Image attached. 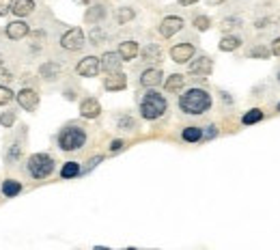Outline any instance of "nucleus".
I'll list each match as a JSON object with an SVG mask.
<instances>
[{
  "label": "nucleus",
  "instance_id": "obj_1",
  "mask_svg": "<svg viewBox=\"0 0 280 250\" xmlns=\"http://www.w3.org/2000/svg\"><path fill=\"white\" fill-rule=\"evenodd\" d=\"M179 108L185 114H203L211 108V95L205 89H190L179 97Z\"/></svg>",
  "mask_w": 280,
  "mask_h": 250
},
{
  "label": "nucleus",
  "instance_id": "obj_2",
  "mask_svg": "<svg viewBox=\"0 0 280 250\" xmlns=\"http://www.w3.org/2000/svg\"><path fill=\"white\" fill-rule=\"evenodd\" d=\"M87 142V132L78 128V125H71V128H65L58 134V147L63 151H78L84 147Z\"/></svg>",
  "mask_w": 280,
  "mask_h": 250
},
{
  "label": "nucleus",
  "instance_id": "obj_3",
  "mask_svg": "<svg viewBox=\"0 0 280 250\" xmlns=\"http://www.w3.org/2000/svg\"><path fill=\"white\" fill-rule=\"evenodd\" d=\"M166 106H168V103H166L164 95H160V93H155V91H149L147 95H144V99L140 101V112L144 119L153 121V119H160L166 112Z\"/></svg>",
  "mask_w": 280,
  "mask_h": 250
},
{
  "label": "nucleus",
  "instance_id": "obj_4",
  "mask_svg": "<svg viewBox=\"0 0 280 250\" xmlns=\"http://www.w3.org/2000/svg\"><path fill=\"white\" fill-rule=\"evenodd\" d=\"M28 173L35 177V179H46L54 171V160L50 158L48 153H35L28 158Z\"/></svg>",
  "mask_w": 280,
  "mask_h": 250
},
{
  "label": "nucleus",
  "instance_id": "obj_5",
  "mask_svg": "<svg viewBox=\"0 0 280 250\" xmlns=\"http://www.w3.org/2000/svg\"><path fill=\"white\" fill-rule=\"evenodd\" d=\"M60 46L69 52H76V50L84 48V33H82V28H69L67 33L60 37Z\"/></svg>",
  "mask_w": 280,
  "mask_h": 250
},
{
  "label": "nucleus",
  "instance_id": "obj_6",
  "mask_svg": "<svg viewBox=\"0 0 280 250\" xmlns=\"http://www.w3.org/2000/svg\"><path fill=\"white\" fill-rule=\"evenodd\" d=\"M99 69H101L99 58H95V56H87V58H82V60L78 62V67H76L78 76H84V78L97 76V74H99Z\"/></svg>",
  "mask_w": 280,
  "mask_h": 250
},
{
  "label": "nucleus",
  "instance_id": "obj_7",
  "mask_svg": "<svg viewBox=\"0 0 280 250\" xmlns=\"http://www.w3.org/2000/svg\"><path fill=\"white\" fill-rule=\"evenodd\" d=\"M181 28H183V19L177 17V15H168V17H164V19H162V24H160V33H162V37L170 39L173 35H177Z\"/></svg>",
  "mask_w": 280,
  "mask_h": 250
},
{
  "label": "nucleus",
  "instance_id": "obj_8",
  "mask_svg": "<svg viewBox=\"0 0 280 250\" xmlns=\"http://www.w3.org/2000/svg\"><path fill=\"white\" fill-rule=\"evenodd\" d=\"M17 103H19V106H22L24 110L35 112L37 106H39V95H37V91H33V89H22V91L17 93Z\"/></svg>",
  "mask_w": 280,
  "mask_h": 250
},
{
  "label": "nucleus",
  "instance_id": "obj_9",
  "mask_svg": "<svg viewBox=\"0 0 280 250\" xmlns=\"http://www.w3.org/2000/svg\"><path fill=\"white\" fill-rule=\"evenodd\" d=\"M121 62H123V58L119 56V52H106V54L99 58V65H101L103 71H108V76L110 74H119Z\"/></svg>",
  "mask_w": 280,
  "mask_h": 250
},
{
  "label": "nucleus",
  "instance_id": "obj_10",
  "mask_svg": "<svg viewBox=\"0 0 280 250\" xmlns=\"http://www.w3.org/2000/svg\"><path fill=\"white\" fill-rule=\"evenodd\" d=\"M170 56L175 62H188L194 56V46L192 44H179L170 50Z\"/></svg>",
  "mask_w": 280,
  "mask_h": 250
},
{
  "label": "nucleus",
  "instance_id": "obj_11",
  "mask_svg": "<svg viewBox=\"0 0 280 250\" xmlns=\"http://www.w3.org/2000/svg\"><path fill=\"white\" fill-rule=\"evenodd\" d=\"M211 69H213V62L207 56H201L194 62H190V74H194V76H209Z\"/></svg>",
  "mask_w": 280,
  "mask_h": 250
},
{
  "label": "nucleus",
  "instance_id": "obj_12",
  "mask_svg": "<svg viewBox=\"0 0 280 250\" xmlns=\"http://www.w3.org/2000/svg\"><path fill=\"white\" fill-rule=\"evenodd\" d=\"M99 112H101V106H99L97 99L89 97V99H84V101L80 103V114H82L84 119H97Z\"/></svg>",
  "mask_w": 280,
  "mask_h": 250
},
{
  "label": "nucleus",
  "instance_id": "obj_13",
  "mask_svg": "<svg viewBox=\"0 0 280 250\" xmlns=\"http://www.w3.org/2000/svg\"><path fill=\"white\" fill-rule=\"evenodd\" d=\"M103 87H106L108 91H123L127 87V78L123 76L121 71L119 74H110L106 80H103Z\"/></svg>",
  "mask_w": 280,
  "mask_h": 250
},
{
  "label": "nucleus",
  "instance_id": "obj_14",
  "mask_svg": "<svg viewBox=\"0 0 280 250\" xmlns=\"http://www.w3.org/2000/svg\"><path fill=\"white\" fill-rule=\"evenodd\" d=\"M39 76L44 80H56L60 76V65H58V62H54V60H48V62H44V65L39 67Z\"/></svg>",
  "mask_w": 280,
  "mask_h": 250
},
{
  "label": "nucleus",
  "instance_id": "obj_15",
  "mask_svg": "<svg viewBox=\"0 0 280 250\" xmlns=\"http://www.w3.org/2000/svg\"><path fill=\"white\" fill-rule=\"evenodd\" d=\"M5 33L9 39H24L28 35V24L26 22H11L7 26Z\"/></svg>",
  "mask_w": 280,
  "mask_h": 250
},
{
  "label": "nucleus",
  "instance_id": "obj_16",
  "mask_svg": "<svg viewBox=\"0 0 280 250\" xmlns=\"http://www.w3.org/2000/svg\"><path fill=\"white\" fill-rule=\"evenodd\" d=\"M162 78H164V74H162L160 69H147L140 76V85L142 87H158L160 82H162Z\"/></svg>",
  "mask_w": 280,
  "mask_h": 250
},
{
  "label": "nucleus",
  "instance_id": "obj_17",
  "mask_svg": "<svg viewBox=\"0 0 280 250\" xmlns=\"http://www.w3.org/2000/svg\"><path fill=\"white\" fill-rule=\"evenodd\" d=\"M140 54H142L144 62H160L162 60V48L158 44H149V46H144V50Z\"/></svg>",
  "mask_w": 280,
  "mask_h": 250
},
{
  "label": "nucleus",
  "instance_id": "obj_18",
  "mask_svg": "<svg viewBox=\"0 0 280 250\" xmlns=\"http://www.w3.org/2000/svg\"><path fill=\"white\" fill-rule=\"evenodd\" d=\"M136 54H138V44H136V41H123V44L119 46V56L123 60L136 58Z\"/></svg>",
  "mask_w": 280,
  "mask_h": 250
},
{
  "label": "nucleus",
  "instance_id": "obj_19",
  "mask_svg": "<svg viewBox=\"0 0 280 250\" xmlns=\"http://www.w3.org/2000/svg\"><path fill=\"white\" fill-rule=\"evenodd\" d=\"M35 11V3L33 0H15V5H13V13L17 17H26Z\"/></svg>",
  "mask_w": 280,
  "mask_h": 250
},
{
  "label": "nucleus",
  "instance_id": "obj_20",
  "mask_svg": "<svg viewBox=\"0 0 280 250\" xmlns=\"http://www.w3.org/2000/svg\"><path fill=\"white\" fill-rule=\"evenodd\" d=\"M106 13H108L106 7H103V5H95V7H91L89 11H87L84 19H87L89 24H97V22H101V19L106 17Z\"/></svg>",
  "mask_w": 280,
  "mask_h": 250
},
{
  "label": "nucleus",
  "instance_id": "obj_21",
  "mask_svg": "<svg viewBox=\"0 0 280 250\" xmlns=\"http://www.w3.org/2000/svg\"><path fill=\"white\" fill-rule=\"evenodd\" d=\"M183 85H185V78L181 76V74H173L168 80H166V91L168 93H177V91H181L183 89Z\"/></svg>",
  "mask_w": 280,
  "mask_h": 250
},
{
  "label": "nucleus",
  "instance_id": "obj_22",
  "mask_svg": "<svg viewBox=\"0 0 280 250\" xmlns=\"http://www.w3.org/2000/svg\"><path fill=\"white\" fill-rule=\"evenodd\" d=\"M19 192H22V183L15 181V179H7L3 183V194L7 196V199H11V196H17Z\"/></svg>",
  "mask_w": 280,
  "mask_h": 250
},
{
  "label": "nucleus",
  "instance_id": "obj_23",
  "mask_svg": "<svg viewBox=\"0 0 280 250\" xmlns=\"http://www.w3.org/2000/svg\"><path fill=\"white\" fill-rule=\"evenodd\" d=\"M181 138H183L185 142H199V140L203 138V130L190 125V128H185V130L181 132Z\"/></svg>",
  "mask_w": 280,
  "mask_h": 250
},
{
  "label": "nucleus",
  "instance_id": "obj_24",
  "mask_svg": "<svg viewBox=\"0 0 280 250\" xmlns=\"http://www.w3.org/2000/svg\"><path fill=\"white\" fill-rule=\"evenodd\" d=\"M78 175H80L78 162H67L63 169H60V177H63V179H71V177H78Z\"/></svg>",
  "mask_w": 280,
  "mask_h": 250
},
{
  "label": "nucleus",
  "instance_id": "obj_25",
  "mask_svg": "<svg viewBox=\"0 0 280 250\" xmlns=\"http://www.w3.org/2000/svg\"><path fill=\"white\" fill-rule=\"evenodd\" d=\"M240 46H242V39L240 37H224L220 41V50L222 52H233V50H237Z\"/></svg>",
  "mask_w": 280,
  "mask_h": 250
},
{
  "label": "nucleus",
  "instance_id": "obj_26",
  "mask_svg": "<svg viewBox=\"0 0 280 250\" xmlns=\"http://www.w3.org/2000/svg\"><path fill=\"white\" fill-rule=\"evenodd\" d=\"M261 119H263V112L259 110V108H254V110H248V112L244 114L242 123H244V125H252V123H259Z\"/></svg>",
  "mask_w": 280,
  "mask_h": 250
},
{
  "label": "nucleus",
  "instance_id": "obj_27",
  "mask_svg": "<svg viewBox=\"0 0 280 250\" xmlns=\"http://www.w3.org/2000/svg\"><path fill=\"white\" fill-rule=\"evenodd\" d=\"M130 19H134V9H127V7L119 9V11H117V22L125 24V22H130Z\"/></svg>",
  "mask_w": 280,
  "mask_h": 250
},
{
  "label": "nucleus",
  "instance_id": "obj_28",
  "mask_svg": "<svg viewBox=\"0 0 280 250\" xmlns=\"http://www.w3.org/2000/svg\"><path fill=\"white\" fill-rule=\"evenodd\" d=\"M269 54H272V50H267V48H263V46L248 50V56H254V58H267Z\"/></svg>",
  "mask_w": 280,
  "mask_h": 250
},
{
  "label": "nucleus",
  "instance_id": "obj_29",
  "mask_svg": "<svg viewBox=\"0 0 280 250\" xmlns=\"http://www.w3.org/2000/svg\"><path fill=\"white\" fill-rule=\"evenodd\" d=\"M103 39H106V33H103V30L101 28H93L91 30V41H93V44H95V46H99V44H103Z\"/></svg>",
  "mask_w": 280,
  "mask_h": 250
},
{
  "label": "nucleus",
  "instance_id": "obj_30",
  "mask_svg": "<svg viewBox=\"0 0 280 250\" xmlns=\"http://www.w3.org/2000/svg\"><path fill=\"white\" fill-rule=\"evenodd\" d=\"M194 26L199 28V30H207L211 26V19L207 17V15H199V17H194Z\"/></svg>",
  "mask_w": 280,
  "mask_h": 250
},
{
  "label": "nucleus",
  "instance_id": "obj_31",
  "mask_svg": "<svg viewBox=\"0 0 280 250\" xmlns=\"http://www.w3.org/2000/svg\"><path fill=\"white\" fill-rule=\"evenodd\" d=\"M119 128L125 130V132H132L134 128H136V121H134L132 117H121L119 119Z\"/></svg>",
  "mask_w": 280,
  "mask_h": 250
},
{
  "label": "nucleus",
  "instance_id": "obj_32",
  "mask_svg": "<svg viewBox=\"0 0 280 250\" xmlns=\"http://www.w3.org/2000/svg\"><path fill=\"white\" fill-rule=\"evenodd\" d=\"M240 24H242V19H240V17H226V19H222L220 28H222V30H231V28L240 26Z\"/></svg>",
  "mask_w": 280,
  "mask_h": 250
},
{
  "label": "nucleus",
  "instance_id": "obj_33",
  "mask_svg": "<svg viewBox=\"0 0 280 250\" xmlns=\"http://www.w3.org/2000/svg\"><path fill=\"white\" fill-rule=\"evenodd\" d=\"M19 160V144H11L9 147V153H7V162H17Z\"/></svg>",
  "mask_w": 280,
  "mask_h": 250
},
{
  "label": "nucleus",
  "instance_id": "obj_34",
  "mask_svg": "<svg viewBox=\"0 0 280 250\" xmlns=\"http://www.w3.org/2000/svg\"><path fill=\"white\" fill-rule=\"evenodd\" d=\"M11 99H13V93H11V89L0 87V106H3V103H9Z\"/></svg>",
  "mask_w": 280,
  "mask_h": 250
},
{
  "label": "nucleus",
  "instance_id": "obj_35",
  "mask_svg": "<svg viewBox=\"0 0 280 250\" xmlns=\"http://www.w3.org/2000/svg\"><path fill=\"white\" fill-rule=\"evenodd\" d=\"M15 121V114L9 110V112H3V117H0V125H5V128H11Z\"/></svg>",
  "mask_w": 280,
  "mask_h": 250
},
{
  "label": "nucleus",
  "instance_id": "obj_36",
  "mask_svg": "<svg viewBox=\"0 0 280 250\" xmlns=\"http://www.w3.org/2000/svg\"><path fill=\"white\" fill-rule=\"evenodd\" d=\"M13 0H0V17L7 15L9 11H13Z\"/></svg>",
  "mask_w": 280,
  "mask_h": 250
},
{
  "label": "nucleus",
  "instance_id": "obj_37",
  "mask_svg": "<svg viewBox=\"0 0 280 250\" xmlns=\"http://www.w3.org/2000/svg\"><path fill=\"white\" fill-rule=\"evenodd\" d=\"M213 136H218V128L216 125H209L207 132H203V138H213Z\"/></svg>",
  "mask_w": 280,
  "mask_h": 250
},
{
  "label": "nucleus",
  "instance_id": "obj_38",
  "mask_svg": "<svg viewBox=\"0 0 280 250\" xmlns=\"http://www.w3.org/2000/svg\"><path fill=\"white\" fill-rule=\"evenodd\" d=\"M13 76H11V71H5V69H0V82H11Z\"/></svg>",
  "mask_w": 280,
  "mask_h": 250
},
{
  "label": "nucleus",
  "instance_id": "obj_39",
  "mask_svg": "<svg viewBox=\"0 0 280 250\" xmlns=\"http://www.w3.org/2000/svg\"><path fill=\"white\" fill-rule=\"evenodd\" d=\"M123 149V140H112L110 142V151H121Z\"/></svg>",
  "mask_w": 280,
  "mask_h": 250
},
{
  "label": "nucleus",
  "instance_id": "obj_40",
  "mask_svg": "<svg viewBox=\"0 0 280 250\" xmlns=\"http://www.w3.org/2000/svg\"><path fill=\"white\" fill-rule=\"evenodd\" d=\"M272 54H276V56H280V37L272 44Z\"/></svg>",
  "mask_w": 280,
  "mask_h": 250
},
{
  "label": "nucleus",
  "instance_id": "obj_41",
  "mask_svg": "<svg viewBox=\"0 0 280 250\" xmlns=\"http://www.w3.org/2000/svg\"><path fill=\"white\" fill-rule=\"evenodd\" d=\"M101 160H103V158H101V155H97V158H93V160L89 162V166H91V169H93V166H95V164H99Z\"/></svg>",
  "mask_w": 280,
  "mask_h": 250
},
{
  "label": "nucleus",
  "instance_id": "obj_42",
  "mask_svg": "<svg viewBox=\"0 0 280 250\" xmlns=\"http://www.w3.org/2000/svg\"><path fill=\"white\" fill-rule=\"evenodd\" d=\"M265 24H269V19H259L254 26H256V28H265Z\"/></svg>",
  "mask_w": 280,
  "mask_h": 250
},
{
  "label": "nucleus",
  "instance_id": "obj_43",
  "mask_svg": "<svg viewBox=\"0 0 280 250\" xmlns=\"http://www.w3.org/2000/svg\"><path fill=\"white\" fill-rule=\"evenodd\" d=\"M194 3H199V0H179V5H183V7H188V5H194Z\"/></svg>",
  "mask_w": 280,
  "mask_h": 250
},
{
  "label": "nucleus",
  "instance_id": "obj_44",
  "mask_svg": "<svg viewBox=\"0 0 280 250\" xmlns=\"http://www.w3.org/2000/svg\"><path fill=\"white\" fill-rule=\"evenodd\" d=\"M209 5H220V3H224V0H207Z\"/></svg>",
  "mask_w": 280,
  "mask_h": 250
},
{
  "label": "nucleus",
  "instance_id": "obj_45",
  "mask_svg": "<svg viewBox=\"0 0 280 250\" xmlns=\"http://www.w3.org/2000/svg\"><path fill=\"white\" fill-rule=\"evenodd\" d=\"M76 3H82V5H87V3H89V0H76Z\"/></svg>",
  "mask_w": 280,
  "mask_h": 250
},
{
  "label": "nucleus",
  "instance_id": "obj_46",
  "mask_svg": "<svg viewBox=\"0 0 280 250\" xmlns=\"http://www.w3.org/2000/svg\"><path fill=\"white\" fill-rule=\"evenodd\" d=\"M3 60H5V58H3V54H0V65H3Z\"/></svg>",
  "mask_w": 280,
  "mask_h": 250
},
{
  "label": "nucleus",
  "instance_id": "obj_47",
  "mask_svg": "<svg viewBox=\"0 0 280 250\" xmlns=\"http://www.w3.org/2000/svg\"><path fill=\"white\" fill-rule=\"evenodd\" d=\"M278 82H280V74H278Z\"/></svg>",
  "mask_w": 280,
  "mask_h": 250
},
{
  "label": "nucleus",
  "instance_id": "obj_48",
  "mask_svg": "<svg viewBox=\"0 0 280 250\" xmlns=\"http://www.w3.org/2000/svg\"><path fill=\"white\" fill-rule=\"evenodd\" d=\"M278 110H280V103H278Z\"/></svg>",
  "mask_w": 280,
  "mask_h": 250
}]
</instances>
